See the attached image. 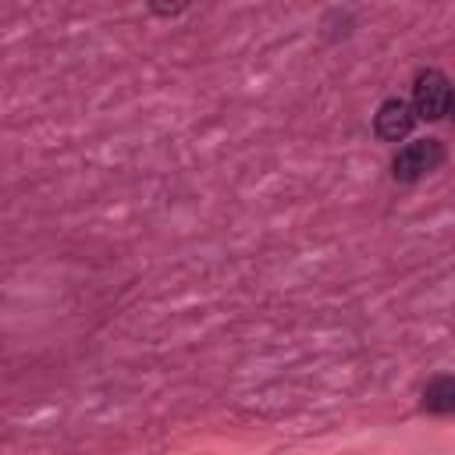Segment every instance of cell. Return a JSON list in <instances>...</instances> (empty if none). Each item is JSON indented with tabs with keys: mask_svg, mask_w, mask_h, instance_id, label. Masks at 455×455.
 I'll return each mask as SVG.
<instances>
[{
	"mask_svg": "<svg viewBox=\"0 0 455 455\" xmlns=\"http://www.w3.org/2000/svg\"><path fill=\"white\" fill-rule=\"evenodd\" d=\"M441 160H444V146L437 139H419V142H409L405 149H398L391 167H395L398 181H416V178L430 174Z\"/></svg>",
	"mask_w": 455,
	"mask_h": 455,
	"instance_id": "7a4b0ae2",
	"label": "cell"
},
{
	"mask_svg": "<svg viewBox=\"0 0 455 455\" xmlns=\"http://www.w3.org/2000/svg\"><path fill=\"white\" fill-rule=\"evenodd\" d=\"M412 121H416V114H412V103H405V100L391 96V100H384V103L377 107L373 128H377V135H380V139H387V142H398V139H405V135L412 132Z\"/></svg>",
	"mask_w": 455,
	"mask_h": 455,
	"instance_id": "3957f363",
	"label": "cell"
},
{
	"mask_svg": "<svg viewBox=\"0 0 455 455\" xmlns=\"http://www.w3.org/2000/svg\"><path fill=\"white\" fill-rule=\"evenodd\" d=\"M448 117L455 121V89H451V96H448Z\"/></svg>",
	"mask_w": 455,
	"mask_h": 455,
	"instance_id": "5b68a950",
	"label": "cell"
},
{
	"mask_svg": "<svg viewBox=\"0 0 455 455\" xmlns=\"http://www.w3.org/2000/svg\"><path fill=\"white\" fill-rule=\"evenodd\" d=\"M448 96H451L448 78L437 68H427L416 75V85H412V114L423 121H437L448 114Z\"/></svg>",
	"mask_w": 455,
	"mask_h": 455,
	"instance_id": "6da1fadb",
	"label": "cell"
},
{
	"mask_svg": "<svg viewBox=\"0 0 455 455\" xmlns=\"http://www.w3.org/2000/svg\"><path fill=\"white\" fill-rule=\"evenodd\" d=\"M423 409L437 416L455 412V373H441L423 387Z\"/></svg>",
	"mask_w": 455,
	"mask_h": 455,
	"instance_id": "277c9868",
	"label": "cell"
}]
</instances>
